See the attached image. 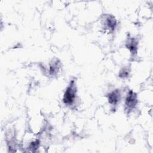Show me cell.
<instances>
[{"mask_svg":"<svg viewBox=\"0 0 153 153\" xmlns=\"http://www.w3.org/2000/svg\"><path fill=\"white\" fill-rule=\"evenodd\" d=\"M75 97V91L73 85L68 87L63 97V102L66 104H71Z\"/></svg>","mask_w":153,"mask_h":153,"instance_id":"obj_1","label":"cell"},{"mask_svg":"<svg viewBox=\"0 0 153 153\" xmlns=\"http://www.w3.org/2000/svg\"><path fill=\"white\" fill-rule=\"evenodd\" d=\"M119 93L118 91H113L109 96V103L112 104H116L119 99Z\"/></svg>","mask_w":153,"mask_h":153,"instance_id":"obj_3","label":"cell"},{"mask_svg":"<svg viewBox=\"0 0 153 153\" xmlns=\"http://www.w3.org/2000/svg\"><path fill=\"white\" fill-rule=\"evenodd\" d=\"M128 48L130 49V50L131 52H135L136 48V42L134 41V39H131L129 43H128V46H127Z\"/></svg>","mask_w":153,"mask_h":153,"instance_id":"obj_4","label":"cell"},{"mask_svg":"<svg viewBox=\"0 0 153 153\" xmlns=\"http://www.w3.org/2000/svg\"><path fill=\"white\" fill-rule=\"evenodd\" d=\"M136 103V96L134 93L132 91H130L128 93V95L126 99V106L128 107V108H133Z\"/></svg>","mask_w":153,"mask_h":153,"instance_id":"obj_2","label":"cell"}]
</instances>
